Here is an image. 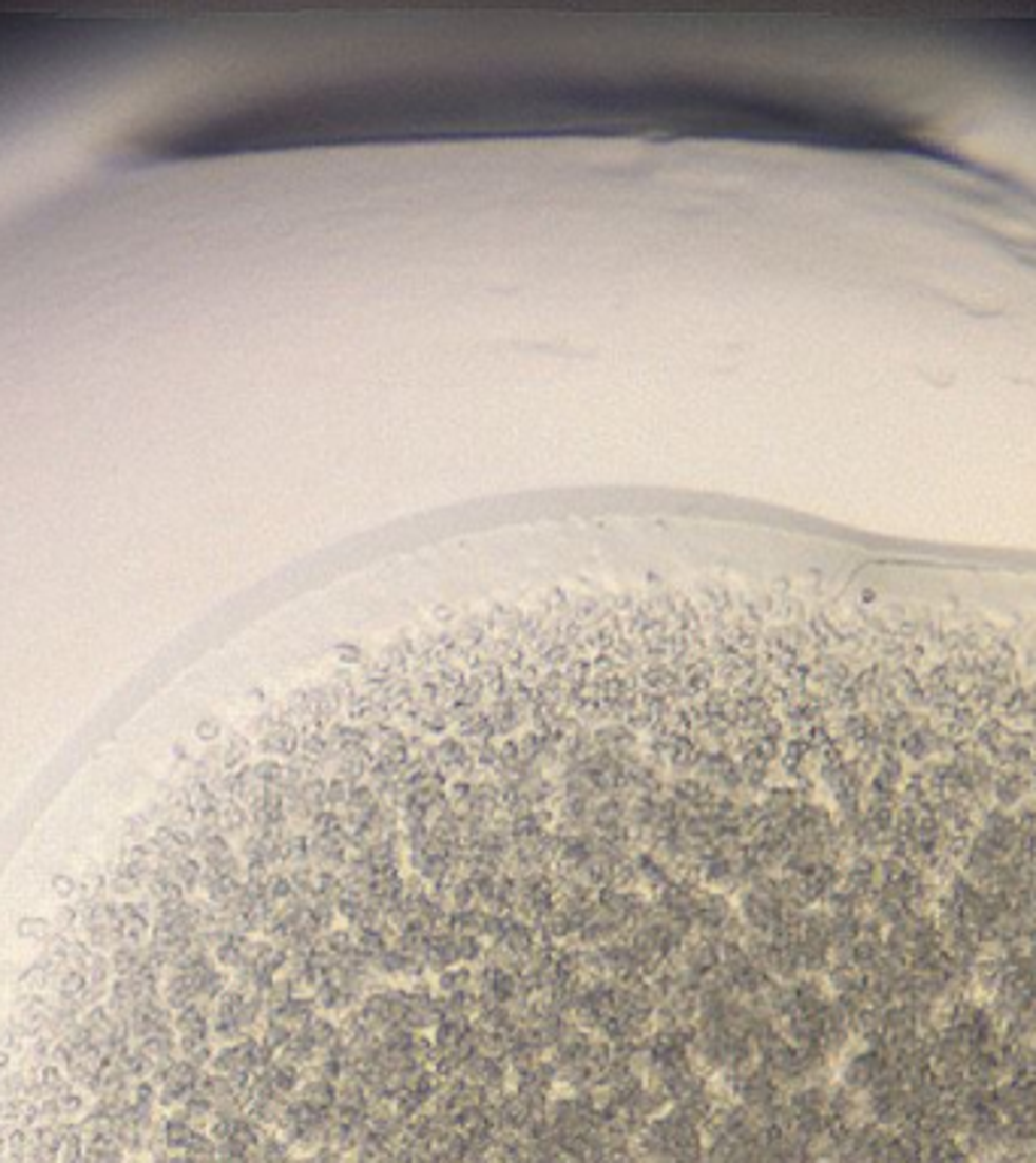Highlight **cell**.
I'll return each mask as SVG.
<instances>
[{"label":"cell","instance_id":"obj_1","mask_svg":"<svg viewBox=\"0 0 1036 1163\" xmlns=\"http://www.w3.org/2000/svg\"><path fill=\"white\" fill-rule=\"evenodd\" d=\"M636 1151L646 1163H704V1130L691 1118L667 1106L636 1137Z\"/></svg>","mask_w":1036,"mask_h":1163},{"label":"cell","instance_id":"obj_2","mask_svg":"<svg viewBox=\"0 0 1036 1163\" xmlns=\"http://www.w3.org/2000/svg\"><path fill=\"white\" fill-rule=\"evenodd\" d=\"M337 1040H340V1024L330 1022V1018H325V1015H319V1018H312L304 1030H298V1033L285 1043L283 1046L285 1061H288V1064H294L301 1072L312 1070V1067L322 1061V1054H325Z\"/></svg>","mask_w":1036,"mask_h":1163},{"label":"cell","instance_id":"obj_3","mask_svg":"<svg viewBox=\"0 0 1036 1163\" xmlns=\"http://www.w3.org/2000/svg\"><path fill=\"white\" fill-rule=\"evenodd\" d=\"M440 1085H443V1079H437V1072L434 1070H422L419 1075H413L406 1085H403V1091L395 1097V1109H398V1116L403 1118V1121H413V1118H419L424 1116L427 1109H430V1103H434V1097H437V1091H440Z\"/></svg>","mask_w":1036,"mask_h":1163},{"label":"cell","instance_id":"obj_4","mask_svg":"<svg viewBox=\"0 0 1036 1163\" xmlns=\"http://www.w3.org/2000/svg\"><path fill=\"white\" fill-rule=\"evenodd\" d=\"M888 1064H891L888 1054H882L876 1048H864V1051H858V1054L848 1057V1064L843 1067V1085H846L848 1091L858 1093V1097H864L876 1085V1079L888 1070Z\"/></svg>","mask_w":1036,"mask_h":1163},{"label":"cell","instance_id":"obj_5","mask_svg":"<svg viewBox=\"0 0 1036 1163\" xmlns=\"http://www.w3.org/2000/svg\"><path fill=\"white\" fill-rule=\"evenodd\" d=\"M994 797L1000 800V806L1006 809V806H1013V803H1018L1024 794H1028V788H1031V779L1028 776H1021L1018 769H1010V773H1000V776H994Z\"/></svg>","mask_w":1036,"mask_h":1163}]
</instances>
